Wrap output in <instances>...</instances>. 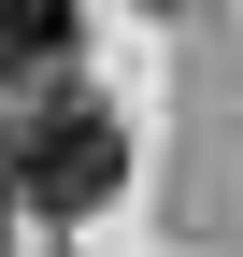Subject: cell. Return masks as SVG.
Listing matches in <instances>:
<instances>
[{"label": "cell", "mask_w": 243, "mask_h": 257, "mask_svg": "<svg viewBox=\"0 0 243 257\" xmlns=\"http://www.w3.org/2000/svg\"><path fill=\"white\" fill-rule=\"evenodd\" d=\"M72 43H86V15H72V0H0V72H15V86H43Z\"/></svg>", "instance_id": "obj_2"}, {"label": "cell", "mask_w": 243, "mask_h": 257, "mask_svg": "<svg viewBox=\"0 0 243 257\" xmlns=\"http://www.w3.org/2000/svg\"><path fill=\"white\" fill-rule=\"evenodd\" d=\"M114 186H129V128H114L100 100H29V114H15L0 200H29V214H100Z\"/></svg>", "instance_id": "obj_1"}, {"label": "cell", "mask_w": 243, "mask_h": 257, "mask_svg": "<svg viewBox=\"0 0 243 257\" xmlns=\"http://www.w3.org/2000/svg\"><path fill=\"white\" fill-rule=\"evenodd\" d=\"M158 15H200V0H158Z\"/></svg>", "instance_id": "obj_3"}, {"label": "cell", "mask_w": 243, "mask_h": 257, "mask_svg": "<svg viewBox=\"0 0 243 257\" xmlns=\"http://www.w3.org/2000/svg\"><path fill=\"white\" fill-rule=\"evenodd\" d=\"M0 214H15V200H0Z\"/></svg>", "instance_id": "obj_4"}]
</instances>
